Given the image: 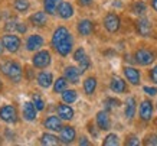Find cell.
Instances as JSON below:
<instances>
[{
	"label": "cell",
	"mask_w": 157,
	"mask_h": 146,
	"mask_svg": "<svg viewBox=\"0 0 157 146\" xmlns=\"http://www.w3.org/2000/svg\"><path fill=\"white\" fill-rule=\"evenodd\" d=\"M51 45L58 55H61L63 58L68 57L74 48V36L69 32V29L67 26H58L52 33Z\"/></svg>",
	"instance_id": "cell-1"
},
{
	"label": "cell",
	"mask_w": 157,
	"mask_h": 146,
	"mask_svg": "<svg viewBox=\"0 0 157 146\" xmlns=\"http://www.w3.org/2000/svg\"><path fill=\"white\" fill-rule=\"evenodd\" d=\"M0 71L2 74L10 80L12 83L17 84L22 81L23 78V68L17 61H13V59H9V61H5L2 65H0Z\"/></svg>",
	"instance_id": "cell-2"
},
{
	"label": "cell",
	"mask_w": 157,
	"mask_h": 146,
	"mask_svg": "<svg viewBox=\"0 0 157 146\" xmlns=\"http://www.w3.org/2000/svg\"><path fill=\"white\" fill-rule=\"evenodd\" d=\"M51 64H52V57H51V52L46 49H39L32 57V65L38 70H45Z\"/></svg>",
	"instance_id": "cell-3"
},
{
	"label": "cell",
	"mask_w": 157,
	"mask_h": 146,
	"mask_svg": "<svg viewBox=\"0 0 157 146\" xmlns=\"http://www.w3.org/2000/svg\"><path fill=\"white\" fill-rule=\"evenodd\" d=\"M154 59H156V54L147 49V48H138L137 51L134 52V61L141 67L151 65Z\"/></svg>",
	"instance_id": "cell-4"
},
{
	"label": "cell",
	"mask_w": 157,
	"mask_h": 146,
	"mask_svg": "<svg viewBox=\"0 0 157 146\" xmlns=\"http://www.w3.org/2000/svg\"><path fill=\"white\" fill-rule=\"evenodd\" d=\"M102 25H104V29L107 32L117 33L120 30V28H121V18L114 12H109V13H107L104 16Z\"/></svg>",
	"instance_id": "cell-5"
},
{
	"label": "cell",
	"mask_w": 157,
	"mask_h": 146,
	"mask_svg": "<svg viewBox=\"0 0 157 146\" xmlns=\"http://www.w3.org/2000/svg\"><path fill=\"white\" fill-rule=\"evenodd\" d=\"M2 43L7 52L10 54H16L19 52L20 47H22V39L17 36V35H13V33H7V35H3L2 36Z\"/></svg>",
	"instance_id": "cell-6"
},
{
	"label": "cell",
	"mask_w": 157,
	"mask_h": 146,
	"mask_svg": "<svg viewBox=\"0 0 157 146\" xmlns=\"http://www.w3.org/2000/svg\"><path fill=\"white\" fill-rule=\"evenodd\" d=\"M0 120L5 123H17V108L13 104H6L0 108Z\"/></svg>",
	"instance_id": "cell-7"
},
{
	"label": "cell",
	"mask_w": 157,
	"mask_h": 146,
	"mask_svg": "<svg viewBox=\"0 0 157 146\" xmlns=\"http://www.w3.org/2000/svg\"><path fill=\"white\" fill-rule=\"evenodd\" d=\"M136 30H137V33L140 36L147 38V36H150L153 32V25L147 18L141 16V18H138V19L136 20Z\"/></svg>",
	"instance_id": "cell-8"
},
{
	"label": "cell",
	"mask_w": 157,
	"mask_h": 146,
	"mask_svg": "<svg viewBox=\"0 0 157 146\" xmlns=\"http://www.w3.org/2000/svg\"><path fill=\"white\" fill-rule=\"evenodd\" d=\"M153 112H154V107H153V103L148 99L143 100L140 106H138V117L141 119L143 122H150L153 119Z\"/></svg>",
	"instance_id": "cell-9"
},
{
	"label": "cell",
	"mask_w": 157,
	"mask_h": 146,
	"mask_svg": "<svg viewBox=\"0 0 157 146\" xmlns=\"http://www.w3.org/2000/svg\"><path fill=\"white\" fill-rule=\"evenodd\" d=\"M123 74H124V77H125V80L128 81L131 85H140L141 72H140V70H137L136 67H131V65L124 67Z\"/></svg>",
	"instance_id": "cell-10"
},
{
	"label": "cell",
	"mask_w": 157,
	"mask_h": 146,
	"mask_svg": "<svg viewBox=\"0 0 157 146\" xmlns=\"http://www.w3.org/2000/svg\"><path fill=\"white\" fill-rule=\"evenodd\" d=\"M95 124L98 126L100 130H109L111 129V117H109V112L107 110H100L95 114Z\"/></svg>",
	"instance_id": "cell-11"
},
{
	"label": "cell",
	"mask_w": 157,
	"mask_h": 146,
	"mask_svg": "<svg viewBox=\"0 0 157 146\" xmlns=\"http://www.w3.org/2000/svg\"><path fill=\"white\" fill-rule=\"evenodd\" d=\"M43 43H45V39L40 36V35H30L28 36L26 39V43H25V47H26V51L29 52H36L39 51L40 48L43 47Z\"/></svg>",
	"instance_id": "cell-12"
},
{
	"label": "cell",
	"mask_w": 157,
	"mask_h": 146,
	"mask_svg": "<svg viewBox=\"0 0 157 146\" xmlns=\"http://www.w3.org/2000/svg\"><path fill=\"white\" fill-rule=\"evenodd\" d=\"M76 139V130L72 126H63L59 132V140L63 145H71L72 142Z\"/></svg>",
	"instance_id": "cell-13"
},
{
	"label": "cell",
	"mask_w": 157,
	"mask_h": 146,
	"mask_svg": "<svg viewBox=\"0 0 157 146\" xmlns=\"http://www.w3.org/2000/svg\"><path fill=\"white\" fill-rule=\"evenodd\" d=\"M76 30L81 36H90L95 30V23L90 19H81L76 25Z\"/></svg>",
	"instance_id": "cell-14"
},
{
	"label": "cell",
	"mask_w": 157,
	"mask_h": 146,
	"mask_svg": "<svg viewBox=\"0 0 157 146\" xmlns=\"http://www.w3.org/2000/svg\"><path fill=\"white\" fill-rule=\"evenodd\" d=\"M82 71L79 70V67H74V65H68L63 70V77L67 78L71 84H78L79 78H81Z\"/></svg>",
	"instance_id": "cell-15"
},
{
	"label": "cell",
	"mask_w": 157,
	"mask_h": 146,
	"mask_svg": "<svg viewBox=\"0 0 157 146\" xmlns=\"http://www.w3.org/2000/svg\"><path fill=\"white\" fill-rule=\"evenodd\" d=\"M43 127L45 129H48V130H51V132H61V129L63 126H62V119L59 117V116H48V117L43 120Z\"/></svg>",
	"instance_id": "cell-16"
},
{
	"label": "cell",
	"mask_w": 157,
	"mask_h": 146,
	"mask_svg": "<svg viewBox=\"0 0 157 146\" xmlns=\"http://www.w3.org/2000/svg\"><path fill=\"white\" fill-rule=\"evenodd\" d=\"M109 90L113 93H117V94H124V93H127L128 85H127V81H124L123 78L113 77L111 81H109Z\"/></svg>",
	"instance_id": "cell-17"
},
{
	"label": "cell",
	"mask_w": 157,
	"mask_h": 146,
	"mask_svg": "<svg viewBox=\"0 0 157 146\" xmlns=\"http://www.w3.org/2000/svg\"><path fill=\"white\" fill-rule=\"evenodd\" d=\"M56 114L62 119V120L69 122V120H72V119H74L75 112H74V108H72L69 104L65 103V104H58V106H56Z\"/></svg>",
	"instance_id": "cell-18"
},
{
	"label": "cell",
	"mask_w": 157,
	"mask_h": 146,
	"mask_svg": "<svg viewBox=\"0 0 157 146\" xmlns=\"http://www.w3.org/2000/svg\"><path fill=\"white\" fill-rule=\"evenodd\" d=\"M29 22L36 26V28H43L45 25L48 23V13L45 10H40V12H35L33 14L29 16Z\"/></svg>",
	"instance_id": "cell-19"
},
{
	"label": "cell",
	"mask_w": 157,
	"mask_h": 146,
	"mask_svg": "<svg viewBox=\"0 0 157 146\" xmlns=\"http://www.w3.org/2000/svg\"><path fill=\"white\" fill-rule=\"evenodd\" d=\"M136 112H137V101H136V97L130 95L128 99L125 100V106H124V116L127 120H133L134 116H136Z\"/></svg>",
	"instance_id": "cell-20"
},
{
	"label": "cell",
	"mask_w": 157,
	"mask_h": 146,
	"mask_svg": "<svg viewBox=\"0 0 157 146\" xmlns=\"http://www.w3.org/2000/svg\"><path fill=\"white\" fill-rule=\"evenodd\" d=\"M36 113H38V108L35 107V104L32 101H25L23 107H22V116L26 122H33L36 119Z\"/></svg>",
	"instance_id": "cell-21"
},
{
	"label": "cell",
	"mask_w": 157,
	"mask_h": 146,
	"mask_svg": "<svg viewBox=\"0 0 157 146\" xmlns=\"http://www.w3.org/2000/svg\"><path fill=\"white\" fill-rule=\"evenodd\" d=\"M39 87L42 88H49L51 85H53V74L51 71H40L36 77Z\"/></svg>",
	"instance_id": "cell-22"
},
{
	"label": "cell",
	"mask_w": 157,
	"mask_h": 146,
	"mask_svg": "<svg viewBox=\"0 0 157 146\" xmlns=\"http://www.w3.org/2000/svg\"><path fill=\"white\" fill-rule=\"evenodd\" d=\"M75 13V10H74V6L69 3V2H62L59 7H58V16L61 18V19H71L72 16Z\"/></svg>",
	"instance_id": "cell-23"
},
{
	"label": "cell",
	"mask_w": 157,
	"mask_h": 146,
	"mask_svg": "<svg viewBox=\"0 0 157 146\" xmlns=\"http://www.w3.org/2000/svg\"><path fill=\"white\" fill-rule=\"evenodd\" d=\"M97 87H98V80H97V77H94V75L86 77L85 81H84V84H82L84 93H85L86 95L94 94V93L97 91Z\"/></svg>",
	"instance_id": "cell-24"
},
{
	"label": "cell",
	"mask_w": 157,
	"mask_h": 146,
	"mask_svg": "<svg viewBox=\"0 0 157 146\" xmlns=\"http://www.w3.org/2000/svg\"><path fill=\"white\" fill-rule=\"evenodd\" d=\"M62 0H43V10L48 14H56Z\"/></svg>",
	"instance_id": "cell-25"
},
{
	"label": "cell",
	"mask_w": 157,
	"mask_h": 146,
	"mask_svg": "<svg viewBox=\"0 0 157 146\" xmlns=\"http://www.w3.org/2000/svg\"><path fill=\"white\" fill-rule=\"evenodd\" d=\"M131 13H134L136 16H144L146 12H147V5L144 3L143 0H137L131 5Z\"/></svg>",
	"instance_id": "cell-26"
},
{
	"label": "cell",
	"mask_w": 157,
	"mask_h": 146,
	"mask_svg": "<svg viewBox=\"0 0 157 146\" xmlns=\"http://www.w3.org/2000/svg\"><path fill=\"white\" fill-rule=\"evenodd\" d=\"M39 142L45 146H52V145H58L61 140H59V137L52 135V133H43V135H40Z\"/></svg>",
	"instance_id": "cell-27"
},
{
	"label": "cell",
	"mask_w": 157,
	"mask_h": 146,
	"mask_svg": "<svg viewBox=\"0 0 157 146\" xmlns=\"http://www.w3.org/2000/svg\"><path fill=\"white\" fill-rule=\"evenodd\" d=\"M68 83H69V81H68L65 77H59L58 80L53 81V93L62 94V93L68 88Z\"/></svg>",
	"instance_id": "cell-28"
},
{
	"label": "cell",
	"mask_w": 157,
	"mask_h": 146,
	"mask_svg": "<svg viewBox=\"0 0 157 146\" xmlns=\"http://www.w3.org/2000/svg\"><path fill=\"white\" fill-rule=\"evenodd\" d=\"M61 95H62V101H63V103L72 104V103H75L76 99H78V91H76V90L67 88Z\"/></svg>",
	"instance_id": "cell-29"
},
{
	"label": "cell",
	"mask_w": 157,
	"mask_h": 146,
	"mask_svg": "<svg viewBox=\"0 0 157 146\" xmlns=\"http://www.w3.org/2000/svg\"><path fill=\"white\" fill-rule=\"evenodd\" d=\"M121 106V101L118 99H114V97H107L104 100V108L107 112H113L115 108H118Z\"/></svg>",
	"instance_id": "cell-30"
},
{
	"label": "cell",
	"mask_w": 157,
	"mask_h": 146,
	"mask_svg": "<svg viewBox=\"0 0 157 146\" xmlns=\"http://www.w3.org/2000/svg\"><path fill=\"white\" fill-rule=\"evenodd\" d=\"M13 7L19 13H26L29 10V7H30V3H29V0H14Z\"/></svg>",
	"instance_id": "cell-31"
},
{
	"label": "cell",
	"mask_w": 157,
	"mask_h": 146,
	"mask_svg": "<svg viewBox=\"0 0 157 146\" xmlns=\"http://www.w3.org/2000/svg\"><path fill=\"white\" fill-rule=\"evenodd\" d=\"M102 145L104 146H117L120 145V137L115 135V133H108L105 139L102 140Z\"/></svg>",
	"instance_id": "cell-32"
},
{
	"label": "cell",
	"mask_w": 157,
	"mask_h": 146,
	"mask_svg": "<svg viewBox=\"0 0 157 146\" xmlns=\"http://www.w3.org/2000/svg\"><path fill=\"white\" fill-rule=\"evenodd\" d=\"M32 103L35 104V107L38 108V112H42L43 108H45V100H43L38 93L32 94Z\"/></svg>",
	"instance_id": "cell-33"
},
{
	"label": "cell",
	"mask_w": 157,
	"mask_h": 146,
	"mask_svg": "<svg viewBox=\"0 0 157 146\" xmlns=\"http://www.w3.org/2000/svg\"><path fill=\"white\" fill-rule=\"evenodd\" d=\"M78 67H79V70L82 71V74H84L85 71L90 70V68H91V59H90V57H88V55H85L81 61L78 62Z\"/></svg>",
	"instance_id": "cell-34"
},
{
	"label": "cell",
	"mask_w": 157,
	"mask_h": 146,
	"mask_svg": "<svg viewBox=\"0 0 157 146\" xmlns=\"http://www.w3.org/2000/svg\"><path fill=\"white\" fill-rule=\"evenodd\" d=\"M85 55H86V54H85V49H84V48H78L76 51H74V55H72V58H74V61L79 62L82 58L85 57Z\"/></svg>",
	"instance_id": "cell-35"
},
{
	"label": "cell",
	"mask_w": 157,
	"mask_h": 146,
	"mask_svg": "<svg viewBox=\"0 0 157 146\" xmlns=\"http://www.w3.org/2000/svg\"><path fill=\"white\" fill-rule=\"evenodd\" d=\"M125 145L127 146H137V145H140V139H138L136 135H128V136H127V140H125Z\"/></svg>",
	"instance_id": "cell-36"
},
{
	"label": "cell",
	"mask_w": 157,
	"mask_h": 146,
	"mask_svg": "<svg viewBox=\"0 0 157 146\" xmlns=\"http://www.w3.org/2000/svg\"><path fill=\"white\" fill-rule=\"evenodd\" d=\"M143 91L147 95H150V97H154V95H157V87H148V85H144V87H143Z\"/></svg>",
	"instance_id": "cell-37"
},
{
	"label": "cell",
	"mask_w": 157,
	"mask_h": 146,
	"mask_svg": "<svg viewBox=\"0 0 157 146\" xmlns=\"http://www.w3.org/2000/svg\"><path fill=\"white\" fill-rule=\"evenodd\" d=\"M148 77H150V81L157 84V65H154L151 70L148 71Z\"/></svg>",
	"instance_id": "cell-38"
},
{
	"label": "cell",
	"mask_w": 157,
	"mask_h": 146,
	"mask_svg": "<svg viewBox=\"0 0 157 146\" xmlns=\"http://www.w3.org/2000/svg\"><path fill=\"white\" fill-rule=\"evenodd\" d=\"M26 30H28V26H26L25 23H22V22H17L16 32H17V33H26Z\"/></svg>",
	"instance_id": "cell-39"
},
{
	"label": "cell",
	"mask_w": 157,
	"mask_h": 146,
	"mask_svg": "<svg viewBox=\"0 0 157 146\" xmlns=\"http://www.w3.org/2000/svg\"><path fill=\"white\" fill-rule=\"evenodd\" d=\"M16 26H17V22L16 20H10V22H7L5 26L6 30H16Z\"/></svg>",
	"instance_id": "cell-40"
},
{
	"label": "cell",
	"mask_w": 157,
	"mask_h": 146,
	"mask_svg": "<svg viewBox=\"0 0 157 146\" xmlns=\"http://www.w3.org/2000/svg\"><path fill=\"white\" fill-rule=\"evenodd\" d=\"M76 3L81 6V7H90L94 3V0H76Z\"/></svg>",
	"instance_id": "cell-41"
},
{
	"label": "cell",
	"mask_w": 157,
	"mask_h": 146,
	"mask_svg": "<svg viewBox=\"0 0 157 146\" xmlns=\"http://www.w3.org/2000/svg\"><path fill=\"white\" fill-rule=\"evenodd\" d=\"M147 139L148 140L144 142L146 145H157V135H151V136H148Z\"/></svg>",
	"instance_id": "cell-42"
},
{
	"label": "cell",
	"mask_w": 157,
	"mask_h": 146,
	"mask_svg": "<svg viewBox=\"0 0 157 146\" xmlns=\"http://www.w3.org/2000/svg\"><path fill=\"white\" fill-rule=\"evenodd\" d=\"M81 146H90L91 145V142L88 140V137H85V136H82L81 139H79V142H78Z\"/></svg>",
	"instance_id": "cell-43"
},
{
	"label": "cell",
	"mask_w": 157,
	"mask_h": 146,
	"mask_svg": "<svg viewBox=\"0 0 157 146\" xmlns=\"http://www.w3.org/2000/svg\"><path fill=\"white\" fill-rule=\"evenodd\" d=\"M88 130H90V133H91V135H92L94 137L98 136V130H95V129H94L92 123H90V124H88Z\"/></svg>",
	"instance_id": "cell-44"
},
{
	"label": "cell",
	"mask_w": 157,
	"mask_h": 146,
	"mask_svg": "<svg viewBox=\"0 0 157 146\" xmlns=\"http://www.w3.org/2000/svg\"><path fill=\"white\" fill-rule=\"evenodd\" d=\"M150 6L154 12H157V0H150Z\"/></svg>",
	"instance_id": "cell-45"
},
{
	"label": "cell",
	"mask_w": 157,
	"mask_h": 146,
	"mask_svg": "<svg viewBox=\"0 0 157 146\" xmlns=\"http://www.w3.org/2000/svg\"><path fill=\"white\" fill-rule=\"evenodd\" d=\"M3 49H5V47H3V43L0 41V57H2V54H3Z\"/></svg>",
	"instance_id": "cell-46"
},
{
	"label": "cell",
	"mask_w": 157,
	"mask_h": 146,
	"mask_svg": "<svg viewBox=\"0 0 157 146\" xmlns=\"http://www.w3.org/2000/svg\"><path fill=\"white\" fill-rule=\"evenodd\" d=\"M0 88H2V81H0Z\"/></svg>",
	"instance_id": "cell-47"
},
{
	"label": "cell",
	"mask_w": 157,
	"mask_h": 146,
	"mask_svg": "<svg viewBox=\"0 0 157 146\" xmlns=\"http://www.w3.org/2000/svg\"><path fill=\"white\" fill-rule=\"evenodd\" d=\"M0 19H2V13H0Z\"/></svg>",
	"instance_id": "cell-48"
},
{
	"label": "cell",
	"mask_w": 157,
	"mask_h": 146,
	"mask_svg": "<svg viewBox=\"0 0 157 146\" xmlns=\"http://www.w3.org/2000/svg\"><path fill=\"white\" fill-rule=\"evenodd\" d=\"M156 108H157V103H156Z\"/></svg>",
	"instance_id": "cell-49"
}]
</instances>
